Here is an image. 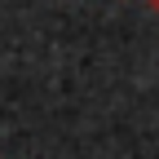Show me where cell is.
I'll return each mask as SVG.
<instances>
[{"label":"cell","mask_w":159,"mask_h":159,"mask_svg":"<svg viewBox=\"0 0 159 159\" xmlns=\"http://www.w3.org/2000/svg\"><path fill=\"white\" fill-rule=\"evenodd\" d=\"M150 9H155V18H159V0H150Z\"/></svg>","instance_id":"obj_1"}]
</instances>
